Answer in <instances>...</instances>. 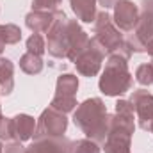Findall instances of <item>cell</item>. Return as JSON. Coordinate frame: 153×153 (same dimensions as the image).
<instances>
[{
    "mask_svg": "<svg viewBox=\"0 0 153 153\" xmlns=\"http://www.w3.org/2000/svg\"><path fill=\"white\" fill-rule=\"evenodd\" d=\"M73 123L87 139L103 144L111 126V114L107 112L105 102L102 98L84 100L73 111Z\"/></svg>",
    "mask_w": 153,
    "mask_h": 153,
    "instance_id": "6da1fadb",
    "label": "cell"
},
{
    "mask_svg": "<svg viewBox=\"0 0 153 153\" xmlns=\"http://www.w3.org/2000/svg\"><path fill=\"white\" fill-rule=\"evenodd\" d=\"M135 132V112L128 100L116 102L114 114L111 116V126L103 143L105 153H132V135Z\"/></svg>",
    "mask_w": 153,
    "mask_h": 153,
    "instance_id": "7a4b0ae2",
    "label": "cell"
},
{
    "mask_svg": "<svg viewBox=\"0 0 153 153\" xmlns=\"http://www.w3.org/2000/svg\"><path fill=\"white\" fill-rule=\"evenodd\" d=\"M134 85V76L128 70V57L121 53L107 55L105 68L98 80V87L105 96H121L126 91H130Z\"/></svg>",
    "mask_w": 153,
    "mask_h": 153,
    "instance_id": "3957f363",
    "label": "cell"
},
{
    "mask_svg": "<svg viewBox=\"0 0 153 153\" xmlns=\"http://www.w3.org/2000/svg\"><path fill=\"white\" fill-rule=\"evenodd\" d=\"M93 41L105 52V55L121 53V55H125L128 59L132 55L130 48L125 43V38H123L121 30L114 25L112 16L105 9L100 11L96 14V18H94V36H93Z\"/></svg>",
    "mask_w": 153,
    "mask_h": 153,
    "instance_id": "277c9868",
    "label": "cell"
},
{
    "mask_svg": "<svg viewBox=\"0 0 153 153\" xmlns=\"http://www.w3.org/2000/svg\"><path fill=\"white\" fill-rule=\"evenodd\" d=\"M46 50L55 59H68L70 34H68V16L64 11H55V20L46 32Z\"/></svg>",
    "mask_w": 153,
    "mask_h": 153,
    "instance_id": "5b68a950",
    "label": "cell"
},
{
    "mask_svg": "<svg viewBox=\"0 0 153 153\" xmlns=\"http://www.w3.org/2000/svg\"><path fill=\"white\" fill-rule=\"evenodd\" d=\"M76 91H78V76L73 73H62L57 76L55 82V94L50 102V107L70 114L73 112L78 103H76Z\"/></svg>",
    "mask_w": 153,
    "mask_h": 153,
    "instance_id": "8992f818",
    "label": "cell"
},
{
    "mask_svg": "<svg viewBox=\"0 0 153 153\" xmlns=\"http://www.w3.org/2000/svg\"><path fill=\"white\" fill-rule=\"evenodd\" d=\"M68 130V117L64 112L53 109V107H46L41 116L38 117L36 123V132H34V139L41 137H61L64 135Z\"/></svg>",
    "mask_w": 153,
    "mask_h": 153,
    "instance_id": "52a82bcc",
    "label": "cell"
},
{
    "mask_svg": "<svg viewBox=\"0 0 153 153\" xmlns=\"http://www.w3.org/2000/svg\"><path fill=\"white\" fill-rule=\"evenodd\" d=\"M128 102L134 107L135 121L141 130L150 132L153 125V94L146 89H135L132 91Z\"/></svg>",
    "mask_w": 153,
    "mask_h": 153,
    "instance_id": "ba28073f",
    "label": "cell"
},
{
    "mask_svg": "<svg viewBox=\"0 0 153 153\" xmlns=\"http://www.w3.org/2000/svg\"><path fill=\"white\" fill-rule=\"evenodd\" d=\"M103 59H105V52H103V50L93 41V38H91L87 48L73 61V64H75L76 71L82 76H89V78H91V76H96L102 71Z\"/></svg>",
    "mask_w": 153,
    "mask_h": 153,
    "instance_id": "9c48e42d",
    "label": "cell"
},
{
    "mask_svg": "<svg viewBox=\"0 0 153 153\" xmlns=\"http://www.w3.org/2000/svg\"><path fill=\"white\" fill-rule=\"evenodd\" d=\"M112 9H114V14H112L114 25L121 32H132L139 18L137 4H134L132 0H117Z\"/></svg>",
    "mask_w": 153,
    "mask_h": 153,
    "instance_id": "30bf717a",
    "label": "cell"
},
{
    "mask_svg": "<svg viewBox=\"0 0 153 153\" xmlns=\"http://www.w3.org/2000/svg\"><path fill=\"white\" fill-rule=\"evenodd\" d=\"M132 34L144 46L153 38V0H141L139 18H137V23H135Z\"/></svg>",
    "mask_w": 153,
    "mask_h": 153,
    "instance_id": "8fae6325",
    "label": "cell"
},
{
    "mask_svg": "<svg viewBox=\"0 0 153 153\" xmlns=\"http://www.w3.org/2000/svg\"><path fill=\"white\" fill-rule=\"evenodd\" d=\"M70 139L66 135L61 137H41L34 139L25 153H70Z\"/></svg>",
    "mask_w": 153,
    "mask_h": 153,
    "instance_id": "7c38bea8",
    "label": "cell"
},
{
    "mask_svg": "<svg viewBox=\"0 0 153 153\" xmlns=\"http://www.w3.org/2000/svg\"><path fill=\"white\" fill-rule=\"evenodd\" d=\"M55 11H34L32 9L25 16V25L32 30V34L48 32V29L52 27V23L55 20Z\"/></svg>",
    "mask_w": 153,
    "mask_h": 153,
    "instance_id": "4fadbf2b",
    "label": "cell"
},
{
    "mask_svg": "<svg viewBox=\"0 0 153 153\" xmlns=\"http://www.w3.org/2000/svg\"><path fill=\"white\" fill-rule=\"evenodd\" d=\"M36 119L29 114H16L13 117V137L14 141H29L34 137L36 132Z\"/></svg>",
    "mask_w": 153,
    "mask_h": 153,
    "instance_id": "5bb4252c",
    "label": "cell"
},
{
    "mask_svg": "<svg viewBox=\"0 0 153 153\" xmlns=\"http://www.w3.org/2000/svg\"><path fill=\"white\" fill-rule=\"evenodd\" d=\"M71 5V11L75 13L76 20L84 23H94V18L98 14L96 4L98 0H68Z\"/></svg>",
    "mask_w": 153,
    "mask_h": 153,
    "instance_id": "9a60e30c",
    "label": "cell"
},
{
    "mask_svg": "<svg viewBox=\"0 0 153 153\" xmlns=\"http://www.w3.org/2000/svg\"><path fill=\"white\" fill-rule=\"evenodd\" d=\"M14 91V64L7 57H0V94L9 96Z\"/></svg>",
    "mask_w": 153,
    "mask_h": 153,
    "instance_id": "2e32d148",
    "label": "cell"
},
{
    "mask_svg": "<svg viewBox=\"0 0 153 153\" xmlns=\"http://www.w3.org/2000/svg\"><path fill=\"white\" fill-rule=\"evenodd\" d=\"M20 68L27 75H39L43 71V68H45L43 57L36 55V53H30V52H25L20 57Z\"/></svg>",
    "mask_w": 153,
    "mask_h": 153,
    "instance_id": "e0dca14e",
    "label": "cell"
},
{
    "mask_svg": "<svg viewBox=\"0 0 153 153\" xmlns=\"http://www.w3.org/2000/svg\"><path fill=\"white\" fill-rule=\"evenodd\" d=\"M70 153H102V148L98 143L91 139H76L70 143Z\"/></svg>",
    "mask_w": 153,
    "mask_h": 153,
    "instance_id": "ac0fdd59",
    "label": "cell"
},
{
    "mask_svg": "<svg viewBox=\"0 0 153 153\" xmlns=\"http://www.w3.org/2000/svg\"><path fill=\"white\" fill-rule=\"evenodd\" d=\"M0 34L5 41V45H16L22 41V29L14 23H5V25L0 23Z\"/></svg>",
    "mask_w": 153,
    "mask_h": 153,
    "instance_id": "d6986e66",
    "label": "cell"
},
{
    "mask_svg": "<svg viewBox=\"0 0 153 153\" xmlns=\"http://www.w3.org/2000/svg\"><path fill=\"white\" fill-rule=\"evenodd\" d=\"M27 52L43 57V53L46 52V39L43 38L41 34H32L30 38L27 39Z\"/></svg>",
    "mask_w": 153,
    "mask_h": 153,
    "instance_id": "ffe728a7",
    "label": "cell"
},
{
    "mask_svg": "<svg viewBox=\"0 0 153 153\" xmlns=\"http://www.w3.org/2000/svg\"><path fill=\"white\" fill-rule=\"evenodd\" d=\"M135 80L141 85H152L153 84V64L152 62L137 66V70H135Z\"/></svg>",
    "mask_w": 153,
    "mask_h": 153,
    "instance_id": "44dd1931",
    "label": "cell"
},
{
    "mask_svg": "<svg viewBox=\"0 0 153 153\" xmlns=\"http://www.w3.org/2000/svg\"><path fill=\"white\" fill-rule=\"evenodd\" d=\"M0 141H14L13 137V117L0 114Z\"/></svg>",
    "mask_w": 153,
    "mask_h": 153,
    "instance_id": "7402d4cb",
    "label": "cell"
},
{
    "mask_svg": "<svg viewBox=\"0 0 153 153\" xmlns=\"http://www.w3.org/2000/svg\"><path fill=\"white\" fill-rule=\"evenodd\" d=\"M61 5V0H32L34 11H55Z\"/></svg>",
    "mask_w": 153,
    "mask_h": 153,
    "instance_id": "603a6c76",
    "label": "cell"
},
{
    "mask_svg": "<svg viewBox=\"0 0 153 153\" xmlns=\"http://www.w3.org/2000/svg\"><path fill=\"white\" fill-rule=\"evenodd\" d=\"M25 150L27 148L23 146L22 141H7L2 153H25Z\"/></svg>",
    "mask_w": 153,
    "mask_h": 153,
    "instance_id": "cb8c5ba5",
    "label": "cell"
},
{
    "mask_svg": "<svg viewBox=\"0 0 153 153\" xmlns=\"http://www.w3.org/2000/svg\"><path fill=\"white\" fill-rule=\"evenodd\" d=\"M117 2V0H98V4L107 11V9H111V7H114V4Z\"/></svg>",
    "mask_w": 153,
    "mask_h": 153,
    "instance_id": "d4e9b609",
    "label": "cell"
},
{
    "mask_svg": "<svg viewBox=\"0 0 153 153\" xmlns=\"http://www.w3.org/2000/svg\"><path fill=\"white\" fill-rule=\"evenodd\" d=\"M146 53H150V55L153 57V38L146 43Z\"/></svg>",
    "mask_w": 153,
    "mask_h": 153,
    "instance_id": "484cf974",
    "label": "cell"
},
{
    "mask_svg": "<svg viewBox=\"0 0 153 153\" xmlns=\"http://www.w3.org/2000/svg\"><path fill=\"white\" fill-rule=\"evenodd\" d=\"M4 48H5V41H4V38H2V34H0V55H2Z\"/></svg>",
    "mask_w": 153,
    "mask_h": 153,
    "instance_id": "4316f807",
    "label": "cell"
},
{
    "mask_svg": "<svg viewBox=\"0 0 153 153\" xmlns=\"http://www.w3.org/2000/svg\"><path fill=\"white\" fill-rule=\"evenodd\" d=\"M4 152V144H2V143H0V153Z\"/></svg>",
    "mask_w": 153,
    "mask_h": 153,
    "instance_id": "83f0119b",
    "label": "cell"
},
{
    "mask_svg": "<svg viewBox=\"0 0 153 153\" xmlns=\"http://www.w3.org/2000/svg\"><path fill=\"white\" fill-rule=\"evenodd\" d=\"M150 132H152V134H153V125H152V130H150Z\"/></svg>",
    "mask_w": 153,
    "mask_h": 153,
    "instance_id": "f1b7e54d",
    "label": "cell"
},
{
    "mask_svg": "<svg viewBox=\"0 0 153 153\" xmlns=\"http://www.w3.org/2000/svg\"><path fill=\"white\" fill-rule=\"evenodd\" d=\"M0 114H2V105H0Z\"/></svg>",
    "mask_w": 153,
    "mask_h": 153,
    "instance_id": "f546056e",
    "label": "cell"
},
{
    "mask_svg": "<svg viewBox=\"0 0 153 153\" xmlns=\"http://www.w3.org/2000/svg\"><path fill=\"white\" fill-rule=\"evenodd\" d=\"M152 64H153V57H152Z\"/></svg>",
    "mask_w": 153,
    "mask_h": 153,
    "instance_id": "4dcf8cb0",
    "label": "cell"
}]
</instances>
